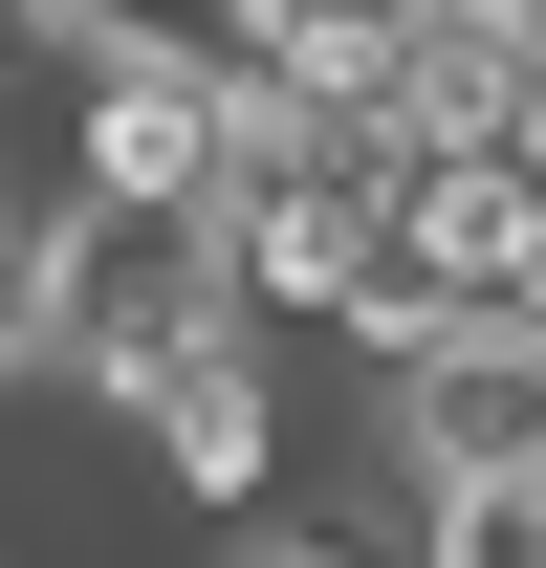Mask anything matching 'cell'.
Returning a JSON list of instances; mask_svg holds the SVG:
<instances>
[{
	"mask_svg": "<svg viewBox=\"0 0 546 568\" xmlns=\"http://www.w3.org/2000/svg\"><path fill=\"white\" fill-rule=\"evenodd\" d=\"M198 328H241L219 219H67V394H88V416H132Z\"/></svg>",
	"mask_w": 546,
	"mask_h": 568,
	"instance_id": "obj_1",
	"label": "cell"
},
{
	"mask_svg": "<svg viewBox=\"0 0 546 568\" xmlns=\"http://www.w3.org/2000/svg\"><path fill=\"white\" fill-rule=\"evenodd\" d=\"M132 437H153V481H175V503L263 525V503H284V372H263V306H241V328H198V351L153 372Z\"/></svg>",
	"mask_w": 546,
	"mask_h": 568,
	"instance_id": "obj_2",
	"label": "cell"
},
{
	"mask_svg": "<svg viewBox=\"0 0 546 568\" xmlns=\"http://www.w3.org/2000/svg\"><path fill=\"white\" fill-rule=\"evenodd\" d=\"M372 416H394L415 481H481V459H546V328H503V306H459L437 351L372 372Z\"/></svg>",
	"mask_w": 546,
	"mask_h": 568,
	"instance_id": "obj_3",
	"label": "cell"
},
{
	"mask_svg": "<svg viewBox=\"0 0 546 568\" xmlns=\"http://www.w3.org/2000/svg\"><path fill=\"white\" fill-rule=\"evenodd\" d=\"M67 372V197H0V394Z\"/></svg>",
	"mask_w": 546,
	"mask_h": 568,
	"instance_id": "obj_4",
	"label": "cell"
},
{
	"mask_svg": "<svg viewBox=\"0 0 546 568\" xmlns=\"http://www.w3.org/2000/svg\"><path fill=\"white\" fill-rule=\"evenodd\" d=\"M415 568H546V459H481V481H437Z\"/></svg>",
	"mask_w": 546,
	"mask_h": 568,
	"instance_id": "obj_5",
	"label": "cell"
},
{
	"mask_svg": "<svg viewBox=\"0 0 546 568\" xmlns=\"http://www.w3.org/2000/svg\"><path fill=\"white\" fill-rule=\"evenodd\" d=\"M241 568H350V547H306V525H263V547H241Z\"/></svg>",
	"mask_w": 546,
	"mask_h": 568,
	"instance_id": "obj_6",
	"label": "cell"
}]
</instances>
